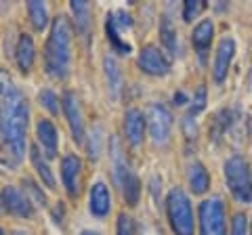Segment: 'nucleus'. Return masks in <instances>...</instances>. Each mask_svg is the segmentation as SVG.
Instances as JSON below:
<instances>
[{
	"instance_id": "nucleus-1",
	"label": "nucleus",
	"mask_w": 252,
	"mask_h": 235,
	"mask_svg": "<svg viewBox=\"0 0 252 235\" xmlns=\"http://www.w3.org/2000/svg\"><path fill=\"white\" fill-rule=\"evenodd\" d=\"M30 107L26 95L6 69H0V147L4 160L17 166L26 155Z\"/></svg>"
},
{
	"instance_id": "nucleus-2",
	"label": "nucleus",
	"mask_w": 252,
	"mask_h": 235,
	"mask_svg": "<svg viewBox=\"0 0 252 235\" xmlns=\"http://www.w3.org/2000/svg\"><path fill=\"white\" fill-rule=\"evenodd\" d=\"M44 69L55 80H65L72 69V28L67 17L53 19L44 46Z\"/></svg>"
},
{
	"instance_id": "nucleus-3",
	"label": "nucleus",
	"mask_w": 252,
	"mask_h": 235,
	"mask_svg": "<svg viewBox=\"0 0 252 235\" xmlns=\"http://www.w3.org/2000/svg\"><path fill=\"white\" fill-rule=\"evenodd\" d=\"M112 168H114V181L120 187L124 202L130 208H135L141 198V181L128 164V160H126V155L122 153L120 143L116 139H112Z\"/></svg>"
},
{
	"instance_id": "nucleus-4",
	"label": "nucleus",
	"mask_w": 252,
	"mask_h": 235,
	"mask_svg": "<svg viewBox=\"0 0 252 235\" xmlns=\"http://www.w3.org/2000/svg\"><path fill=\"white\" fill-rule=\"evenodd\" d=\"M166 214H168V223L170 229L175 235H193V210H191V202H189L187 193L183 189H170L166 195Z\"/></svg>"
},
{
	"instance_id": "nucleus-5",
	"label": "nucleus",
	"mask_w": 252,
	"mask_h": 235,
	"mask_svg": "<svg viewBox=\"0 0 252 235\" xmlns=\"http://www.w3.org/2000/svg\"><path fill=\"white\" fill-rule=\"evenodd\" d=\"M225 172V181L229 187L231 195L242 204H250L252 202V175H250V166L242 155H231L223 166Z\"/></svg>"
},
{
	"instance_id": "nucleus-6",
	"label": "nucleus",
	"mask_w": 252,
	"mask_h": 235,
	"mask_svg": "<svg viewBox=\"0 0 252 235\" xmlns=\"http://www.w3.org/2000/svg\"><path fill=\"white\" fill-rule=\"evenodd\" d=\"M200 235H227V214L220 198L204 200L198 208Z\"/></svg>"
},
{
	"instance_id": "nucleus-7",
	"label": "nucleus",
	"mask_w": 252,
	"mask_h": 235,
	"mask_svg": "<svg viewBox=\"0 0 252 235\" xmlns=\"http://www.w3.org/2000/svg\"><path fill=\"white\" fill-rule=\"evenodd\" d=\"M145 120H147V128H149V137H152L154 145L158 147H166L170 143V137H172V114L166 105L162 103H152L147 107V114H145Z\"/></svg>"
},
{
	"instance_id": "nucleus-8",
	"label": "nucleus",
	"mask_w": 252,
	"mask_h": 235,
	"mask_svg": "<svg viewBox=\"0 0 252 235\" xmlns=\"http://www.w3.org/2000/svg\"><path fill=\"white\" fill-rule=\"evenodd\" d=\"M137 63L149 76H166L170 72V59L156 44H147L141 49Z\"/></svg>"
},
{
	"instance_id": "nucleus-9",
	"label": "nucleus",
	"mask_w": 252,
	"mask_h": 235,
	"mask_svg": "<svg viewBox=\"0 0 252 235\" xmlns=\"http://www.w3.org/2000/svg\"><path fill=\"white\" fill-rule=\"evenodd\" d=\"M61 181L69 198H78L82 187V160L69 153L61 160Z\"/></svg>"
},
{
	"instance_id": "nucleus-10",
	"label": "nucleus",
	"mask_w": 252,
	"mask_h": 235,
	"mask_svg": "<svg viewBox=\"0 0 252 235\" xmlns=\"http://www.w3.org/2000/svg\"><path fill=\"white\" fill-rule=\"evenodd\" d=\"M61 107H63V114L67 118V124H69V130H72V137L76 143H84V116H82V107H80V101L74 92H65L61 97Z\"/></svg>"
},
{
	"instance_id": "nucleus-11",
	"label": "nucleus",
	"mask_w": 252,
	"mask_h": 235,
	"mask_svg": "<svg viewBox=\"0 0 252 235\" xmlns=\"http://www.w3.org/2000/svg\"><path fill=\"white\" fill-rule=\"evenodd\" d=\"M0 200H2V206L9 214L19 216V218H30L34 214V204L30 202V198L17 187H4L2 193H0Z\"/></svg>"
},
{
	"instance_id": "nucleus-12",
	"label": "nucleus",
	"mask_w": 252,
	"mask_h": 235,
	"mask_svg": "<svg viewBox=\"0 0 252 235\" xmlns=\"http://www.w3.org/2000/svg\"><path fill=\"white\" fill-rule=\"evenodd\" d=\"M233 57H235L233 38H229V36L220 38L217 53H215V63H212V78H215L217 84H220L227 78V72H229V67H231Z\"/></svg>"
},
{
	"instance_id": "nucleus-13",
	"label": "nucleus",
	"mask_w": 252,
	"mask_h": 235,
	"mask_svg": "<svg viewBox=\"0 0 252 235\" xmlns=\"http://www.w3.org/2000/svg\"><path fill=\"white\" fill-rule=\"evenodd\" d=\"M145 126H147V120H145V116L141 109L130 107L128 112L124 114V135H126V141H128L132 147H139L143 143Z\"/></svg>"
},
{
	"instance_id": "nucleus-14",
	"label": "nucleus",
	"mask_w": 252,
	"mask_h": 235,
	"mask_svg": "<svg viewBox=\"0 0 252 235\" xmlns=\"http://www.w3.org/2000/svg\"><path fill=\"white\" fill-rule=\"evenodd\" d=\"M212 36H215V23H212L210 19H202L198 26L193 28L191 42H193L195 53H198L200 63H206V57H208V49H210Z\"/></svg>"
},
{
	"instance_id": "nucleus-15",
	"label": "nucleus",
	"mask_w": 252,
	"mask_h": 235,
	"mask_svg": "<svg viewBox=\"0 0 252 235\" xmlns=\"http://www.w3.org/2000/svg\"><path fill=\"white\" fill-rule=\"evenodd\" d=\"M89 210L93 216L97 218H105L112 210V195H109V189L105 183H94L91 187V193H89Z\"/></svg>"
},
{
	"instance_id": "nucleus-16",
	"label": "nucleus",
	"mask_w": 252,
	"mask_h": 235,
	"mask_svg": "<svg viewBox=\"0 0 252 235\" xmlns=\"http://www.w3.org/2000/svg\"><path fill=\"white\" fill-rule=\"evenodd\" d=\"M36 137H38V143L42 145L44 155L46 158H55L57 155V147H59V135H57V128L51 120H38L36 124Z\"/></svg>"
},
{
	"instance_id": "nucleus-17",
	"label": "nucleus",
	"mask_w": 252,
	"mask_h": 235,
	"mask_svg": "<svg viewBox=\"0 0 252 235\" xmlns=\"http://www.w3.org/2000/svg\"><path fill=\"white\" fill-rule=\"evenodd\" d=\"M103 69H105V80H107V88L109 95L114 99L120 97V90L124 86V78H122V69L118 65V61L114 55H105L103 57Z\"/></svg>"
},
{
	"instance_id": "nucleus-18",
	"label": "nucleus",
	"mask_w": 252,
	"mask_h": 235,
	"mask_svg": "<svg viewBox=\"0 0 252 235\" xmlns=\"http://www.w3.org/2000/svg\"><path fill=\"white\" fill-rule=\"evenodd\" d=\"M15 59H17V65L23 74H28L32 65H34V59H36V46L32 36L28 34H21L19 40H17V49H15Z\"/></svg>"
},
{
	"instance_id": "nucleus-19",
	"label": "nucleus",
	"mask_w": 252,
	"mask_h": 235,
	"mask_svg": "<svg viewBox=\"0 0 252 235\" xmlns=\"http://www.w3.org/2000/svg\"><path fill=\"white\" fill-rule=\"evenodd\" d=\"M69 9H72L74 19H76V32L80 34L84 40H89V36H91V6H89V2H84V0H72Z\"/></svg>"
},
{
	"instance_id": "nucleus-20",
	"label": "nucleus",
	"mask_w": 252,
	"mask_h": 235,
	"mask_svg": "<svg viewBox=\"0 0 252 235\" xmlns=\"http://www.w3.org/2000/svg\"><path fill=\"white\" fill-rule=\"evenodd\" d=\"M187 181H189V187H191V191L195 195L206 193L208 187H210V175H208L206 166H204L202 162H193L187 170Z\"/></svg>"
},
{
	"instance_id": "nucleus-21",
	"label": "nucleus",
	"mask_w": 252,
	"mask_h": 235,
	"mask_svg": "<svg viewBox=\"0 0 252 235\" xmlns=\"http://www.w3.org/2000/svg\"><path fill=\"white\" fill-rule=\"evenodd\" d=\"M30 160H32V164H34V168L38 172V176H40V181L49 187V189H57V181H55L53 170L49 166V162L42 158V153H40L38 147H32L30 149Z\"/></svg>"
},
{
	"instance_id": "nucleus-22",
	"label": "nucleus",
	"mask_w": 252,
	"mask_h": 235,
	"mask_svg": "<svg viewBox=\"0 0 252 235\" xmlns=\"http://www.w3.org/2000/svg\"><path fill=\"white\" fill-rule=\"evenodd\" d=\"M105 34H107L109 46L114 49V53H118V55L130 53V44L120 38V32H118V26H116V15H112V13H107V17H105Z\"/></svg>"
},
{
	"instance_id": "nucleus-23",
	"label": "nucleus",
	"mask_w": 252,
	"mask_h": 235,
	"mask_svg": "<svg viewBox=\"0 0 252 235\" xmlns=\"http://www.w3.org/2000/svg\"><path fill=\"white\" fill-rule=\"evenodd\" d=\"M28 15H30V21L36 32H42V29L49 26V9H46V4L40 2V0H30Z\"/></svg>"
},
{
	"instance_id": "nucleus-24",
	"label": "nucleus",
	"mask_w": 252,
	"mask_h": 235,
	"mask_svg": "<svg viewBox=\"0 0 252 235\" xmlns=\"http://www.w3.org/2000/svg\"><path fill=\"white\" fill-rule=\"evenodd\" d=\"M160 40L170 55H177V29L172 28V21L166 15L160 19Z\"/></svg>"
},
{
	"instance_id": "nucleus-25",
	"label": "nucleus",
	"mask_w": 252,
	"mask_h": 235,
	"mask_svg": "<svg viewBox=\"0 0 252 235\" xmlns=\"http://www.w3.org/2000/svg\"><path fill=\"white\" fill-rule=\"evenodd\" d=\"M23 191L30 198L32 204H36V206H46V195L44 191L38 187V183H34L32 178H23Z\"/></svg>"
},
{
	"instance_id": "nucleus-26",
	"label": "nucleus",
	"mask_w": 252,
	"mask_h": 235,
	"mask_svg": "<svg viewBox=\"0 0 252 235\" xmlns=\"http://www.w3.org/2000/svg\"><path fill=\"white\" fill-rule=\"evenodd\" d=\"M38 101H40V105L49 114H53V116L59 114V99H57V95H55L51 88H44V90L38 92Z\"/></svg>"
},
{
	"instance_id": "nucleus-27",
	"label": "nucleus",
	"mask_w": 252,
	"mask_h": 235,
	"mask_svg": "<svg viewBox=\"0 0 252 235\" xmlns=\"http://www.w3.org/2000/svg\"><path fill=\"white\" fill-rule=\"evenodd\" d=\"M204 107H206V86H200V88L195 90V97L191 101V107H189V112H187L185 118H191V120H193V118L198 116Z\"/></svg>"
},
{
	"instance_id": "nucleus-28",
	"label": "nucleus",
	"mask_w": 252,
	"mask_h": 235,
	"mask_svg": "<svg viewBox=\"0 0 252 235\" xmlns=\"http://www.w3.org/2000/svg\"><path fill=\"white\" fill-rule=\"evenodd\" d=\"M204 9H206V2H204V0H187L183 4V19L193 21Z\"/></svg>"
},
{
	"instance_id": "nucleus-29",
	"label": "nucleus",
	"mask_w": 252,
	"mask_h": 235,
	"mask_svg": "<svg viewBox=\"0 0 252 235\" xmlns=\"http://www.w3.org/2000/svg\"><path fill=\"white\" fill-rule=\"evenodd\" d=\"M101 143H103V137H101V128L97 126L91 132V141H89V158L97 160L101 153Z\"/></svg>"
},
{
	"instance_id": "nucleus-30",
	"label": "nucleus",
	"mask_w": 252,
	"mask_h": 235,
	"mask_svg": "<svg viewBox=\"0 0 252 235\" xmlns=\"http://www.w3.org/2000/svg\"><path fill=\"white\" fill-rule=\"evenodd\" d=\"M116 235H135V223L128 214H120L116 223Z\"/></svg>"
},
{
	"instance_id": "nucleus-31",
	"label": "nucleus",
	"mask_w": 252,
	"mask_h": 235,
	"mask_svg": "<svg viewBox=\"0 0 252 235\" xmlns=\"http://www.w3.org/2000/svg\"><path fill=\"white\" fill-rule=\"evenodd\" d=\"M231 112H227V109H223V112H219L217 118H215V126H217V132H215V137H220L223 132L229 128V124H231Z\"/></svg>"
},
{
	"instance_id": "nucleus-32",
	"label": "nucleus",
	"mask_w": 252,
	"mask_h": 235,
	"mask_svg": "<svg viewBox=\"0 0 252 235\" xmlns=\"http://www.w3.org/2000/svg\"><path fill=\"white\" fill-rule=\"evenodd\" d=\"M231 235H248V218L246 214H235L231 221Z\"/></svg>"
},
{
	"instance_id": "nucleus-33",
	"label": "nucleus",
	"mask_w": 252,
	"mask_h": 235,
	"mask_svg": "<svg viewBox=\"0 0 252 235\" xmlns=\"http://www.w3.org/2000/svg\"><path fill=\"white\" fill-rule=\"evenodd\" d=\"M116 17H118V19H116V26H118V28H124V26H126V28H130V26H132L130 15H126L124 11H118V13H116Z\"/></svg>"
},
{
	"instance_id": "nucleus-34",
	"label": "nucleus",
	"mask_w": 252,
	"mask_h": 235,
	"mask_svg": "<svg viewBox=\"0 0 252 235\" xmlns=\"http://www.w3.org/2000/svg\"><path fill=\"white\" fill-rule=\"evenodd\" d=\"M175 103L177 105H185L187 103V95H185V92H181V90L175 92Z\"/></svg>"
},
{
	"instance_id": "nucleus-35",
	"label": "nucleus",
	"mask_w": 252,
	"mask_h": 235,
	"mask_svg": "<svg viewBox=\"0 0 252 235\" xmlns=\"http://www.w3.org/2000/svg\"><path fill=\"white\" fill-rule=\"evenodd\" d=\"M80 235H99V233H94V231H82Z\"/></svg>"
},
{
	"instance_id": "nucleus-36",
	"label": "nucleus",
	"mask_w": 252,
	"mask_h": 235,
	"mask_svg": "<svg viewBox=\"0 0 252 235\" xmlns=\"http://www.w3.org/2000/svg\"><path fill=\"white\" fill-rule=\"evenodd\" d=\"M13 235H30V233H28V231H15Z\"/></svg>"
},
{
	"instance_id": "nucleus-37",
	"label": "nucleus",
	"mask_w": 252,
	"mask_h": 235,
	"mask_svg": "<svg viewBox=\"0 0 252 235\" xmlns=\"http://www.w3.org/2000/svg\"><path fill=\"white\" fill-rule=\"evenodd\" d=\"M2 208H4V206H2V200H0V210H2Z\"/></svg>"
},
{
	"instance_id": "nucleus-38",
	"label": "nucleus",
	"mask_w": 252,
	"mask_h": 235,
	"mask_svg": "<svg viewBox=\"0 0 252 235\" xmlns=\"http://www.w3.org/2000/svg\"><path fill=\"white\" fill-rule=\"evenodd\" d=\"M250 235H252V223H250Z\"/></svg>"
},
{
	"instance_id": "nucleus-39",
	"label": "nucleus",
	"mask_w": 252,
	"mask_h": 235,
	"mask_svg": "<svg viewBox=\"0 0 252 235\" xmlns=\"http://www.w3.org/2000/svg\"><path fill=\"white\" fill-rule=\"evenodd\" d=\"M0 235H4V231H2V229H0Z\"/></svg>"
}]
</instances>
